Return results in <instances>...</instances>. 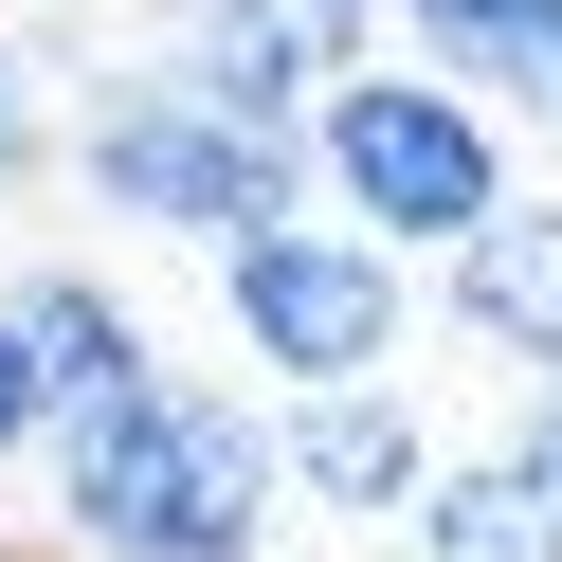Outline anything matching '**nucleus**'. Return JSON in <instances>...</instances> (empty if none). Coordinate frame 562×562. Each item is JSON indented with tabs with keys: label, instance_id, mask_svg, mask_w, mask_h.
<instances>
[{
	"label": "nucleus",
	"instance_id": "f257e3e1",
	"mask_svg": "<svg viewBox=\"0 0 562 562\" xmlns=\"http://www.w3.org/2000/svg\"><path fill=\"white\" fill-rule=\"evenodd\" d=\"M74 562H255L272 544V417L236 381H146V400L37 436Z\"/></svg>",
	"mask_w": 562,
	"mask_h": 562
},
{
	"label": "nucleus",
	"instance_id": "f03ea898",
	"mask_svg": "<svg viewBox=\"0 0 562 562\" xmlns=\"http://www.w3.org/2000/svg\"><path fill=\"white\" fill-rule=\"evenodd\" d=\"M308 182H327V218L363 236V255H453V236L508 200V127L472 110V91L400 74V55H345L327 91H308Z\"/></svg>",
	"mask_w": 562,
	"mask_h": 562
},
{
	"label": "nucleus",
	"instance_id": "7ed1b4c3",
	"mask_svg": "<svg viewBox=\"0 0 562 562\" xmlns=\"http://www.w3.org/2000/svg\"><path fill=\"white\" fill-rule=\"evenodd\" d=\"M55 164H74L110 218H146V236H200V255L308 200V146H272V127H218L200 91H164V74H91V110L55 127Z\"/></svg>",
	"mask_w": 562,
	"mask_h": 562
},
{
	"label": "nucleus",
	"instance_id": "20e7f679",
	"mask_svg": "<svg viewBox=\"0 0 562 562\" xmlns=\"http://www.w3.org/2000/svg\"><path fill=\"white\" fill-rule=\"evenodd\" d=\"M400 308H417V272L400 255H363L345 218H255V236H218V327H236V363L255 381H291V400H327V381H381L400 363Z\"/></svg>",
	"mask_w": 562,
	"mask_h": 562
},
{
	"label": "nucleus",
	"instance_id": "39448f33",
	"mask_svg": "<svg viewBox=\"0 0 562 562\" xmlns=\"http://www.w3.org/2000/svg\"><path fill=\"white\" fill-rule=\"evenodd\" d=\"M363 37H327L308 0H146V74L200 91L218 127H272V146H308V91L345 74Z\"/></svg>",
	"mask_w": 562,
	"mask_h": 562
},
{
	"label": "nucleus",
	"instance_id": "423d86ee",
	"mask_svg": "<svg viewBox=\"0 0 562 562\" xmlns=\"http://www.w3.org/2000/svg\"><path fill=\"white\" fill-rule=\"evenodd\" d=\"M417 472H436V436H417L400 381H327V400L272 417V490L291 508H417Z\"/></svg>",
	"mask_w": 562,
	"mask_h": 562
},
{
	"label": "nucleus",
	"instance_id": "0eeeda50",
	"mask_svg": "<svg viewBox=\"0 0 562 562\" xmlns=\"http://www.w3.org/2000/svg\"><path fill=\"white\" fill-rule=\"evenodd\" d=\"M436 308L472 345H508L526 381H562V200H490V218L436 255Z\"/></svg>",
	"mask_w": 562,
	"mask_h": 562
},
{
	"label": "nucleus",
	"instance_id": "6e6552de",
	"mask_svg": "<svg viewBox=\"0 0 562 562\" xmlns=\"http://www.w3.org/2000/svg\"><path fill=\"white\" fill-rule=\"evenodd\" d=\"M381 19H400V74H436V91H472L490 127H562V0H381Z\"/></svg>",
	"mask_w": 562,
	"mask_h": 562
},
{
	"label": "nucleus",
	"instance_id": "1a4fd4ad",
	"mask_svg": "<svg viewBox=\"0 0 562 562\" xmlns=\"http://www.w3.org/2000/svg\"><path fill=\"white\" fill-rule=\"evenodd\" d=\"M0 308H19V363H37V417H55V436H74V417H110V400H146V381H164L110 272H0Z\"/></svg>",
	"mask_w": 562,
	"mask_h": 562
},
{
	"label": "nucleus",
	"instance_id": "9d476101",
	"mask_svg": "<svg viewBox=\"0 0 562 562\" xmlns=\"http://www.w3.org/2000/svg\"><path fill=\"white\" fill-rule=\"evenodd\" d=\"M417 562H562V508H526L508 472H417Z\"/></svg>",
	"mask_w": 562,
	"mask_h": 562
},
{
	"label": "nucleus",
	"instance_id": "9b49d317",
	"mask_svg": "<svg viewBox=\"0 0 562 562\" xmlns=\"http://www.w3.org/2000/svg\"><path fill=\"white\" fill-rule=\"evenodd\" d=\"M490 472H508L526 508H562V381H526V417H508V453H490Z\"/></svg>",
	"mask_w": 562,
	"mask_h": 562
},
{
	"label": "nucleus",
	"instance_id": "f8f14e48",
	"mask_svg": "<svg viewBox=\"0 0 562 562\" xmlns=\"http://www.w3.org/2000/svg\"><path fill=\"white\" fill-rule=\"evenodd\" d=\"M37 436H55V417H37V363H19V308H0V472H19Z\"/></svg>",
	"mask_w": 562,
	"mask_h": 562
},
{
	"label": "nucleus",
	"instance_id": "ddd939ff",
	"mask_svg": "<svg viewBox=\"0 0 562 562\" xmlns=\"http://www.w3.org/2000/svg\"><path fill=\"white\" fill-rule=\"evenodd\" d=\"M19 164H55V127H37V74L0 55V182H19Z\"/></svg>",
	"mask_w": 562,
	"mask_h": 562
},
{
	"label": "nucleus",
	"instance_id": "4468645a",
	"mask_svg": "<svg viewBox=\"0 0 562 562\" xmlns=\"http://www.w3.org/2000/svg\"><path fill=\"white\" fill-rule=\"evenodd\" d=\"M308 19H327V37H363V19H381V0H308Z\"/></svg>",
	"mask_w": 562,
	"mask_h": 562
}]
</instances>
